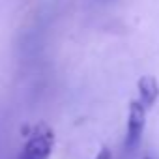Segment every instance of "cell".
Masks as SVG:
<instances>
[{
  "mask_svg": "<svg viewBox=\"0 0 159 159\" xmlns=\"http://www.w3.org/2000/svg\"><path fill=\"white\" fill-rule=\"evenodd\" d=\"M144 159H152V157H144Z\"/></svg>",
  "mask_w": 159,
  "mask_h": 159,
  "instance_id": "5",
  "label": "cell"
},
{
  "mask_svg": "<svg viewBox=\"0 0 159 159\" xmlns=\"http://www.w3.org/2000/svg\"><path fill=\"white\" fill-rule=\"evenodd\" d=\"M98 159H111V153H109V150H107V148H103V150H101V153L98 155Z\"/></svg>",
  "mask_w": 159,
  "mask_h": 159,
  "instance_id": "4",
  "label": "cell"
},
{
  "mask_svg": "<svg viewBox=\"0 0 159 159\" xmlns=\"http://www.w3.org/2000/svg\"><path fill=\"white\" fill-rule=\"evenodd\" d=\"M144 124H146V107L135 99L129 105V116H127V135H125V150H133L144 131Z\"/></svg>",
  "mask_w": 159,
  "mask_h": 159,
  "instance_id": "2",
  "label": "cell"
},
{
  "mask_svg": "<svg viewBox=\"0 0 159 159\" xmlns=\"http://www.w3.org/2000/svg\"><path fill=\"white\" fill-rule=\"evenodd\" d=\"M54 146V135L51 129H38L25 144L19 159H47Z\"/></svg>",
  "mask_w": 159,
  "mask_h": 159,
  "instance_id": "1",
  "label": "cell"
},
{
  "mask_svg": "<svg viewBox=\"0 0 159 159\" xmlns=\"http://www.w3.org/2000/svg\"><path fill=\"white\" fill-rule=\"evenodd\" d=\"M157 96H159V86H157L153 77H142V79H139V101L146 109H150L153 105V101L157 99Z\"/></svg>",
  "mask_w": 159,
  "mask_h": 159,
  "instance_id": "3",
  "label": "cell"
}]
</instances>
